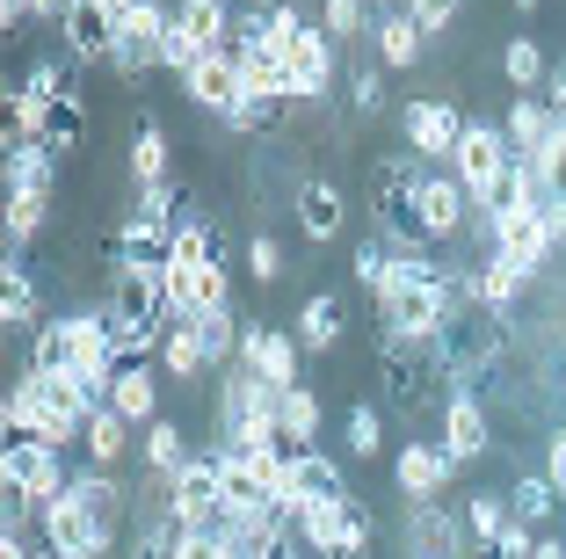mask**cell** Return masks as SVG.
<instances>
[{
  "mask_svg": "<svg viewBox=\"0 0 566 559\" xmlns=\"http://www.w3.org/2000/svg\"><path fill=\"white\" fill-rule=\"evenodd\" d=\"M175 559H240V545L226 530H182V552Z\"/></svg>",
  "mask_w": 566,
  "mask_h": 559,
  "instance_id": "obj_51",
  "label": "cell"
},
{
  "mask_svg": "<svg viewBox=\"0 0 566 559\" xmlns=\"http://www.w3.org/2000/svg\"><path fill=\"white\" fill-rule=\"evenodd\" d=\"M334 87H342V44L313 22L305 37L283 44V95H291V110H319V102H334Z\"/></svg>",
  "mask_w": 566,
  "mask_h": 559,
  "instance_id": "obj_5",
  "label": "cell"
},
{
  "mask_svg": "<svg viewBox=\"0 0 566 559\" xmlns=\"http://www.w3.org/2000/svg\"><path fill=\"white\" fill-rule=\"evenodd\" d=\"M160 371H167V379H182V385L218 379V371H211V356H203L197 320H175V328H167V342H160Z\"/></svg>",
  "mask_w": 566,
  "mask_h": 559,
  "instance_id": "obj_30",
  "label": "cell"
},
{
  "mask_svg": "<svg viewBox=\"0 0 566 559\" xmlns=\"http://www.w3.org/2000/svg\"><path fill=\"white\" fill-rule=\"evenodd\" d=\"M44 218H51V197H30V189L8 197V218H0V226H8V247H30L36 232H44Z\"/></svg>",
  "mask_w": 566,
  "mask_h": 559,
  "instance_id": "obj_46",
  "label": "cell"
},
{
  "mask_svg": "<svg viewBox=\"0 0 566 559\" xmlns=\"http://www.w3.org/2000/svg\"><path fill=\"white\" fill-rule=\"evenodd\" d=\"M167 306H175V320L226 313L233 306V269L211 262V255H175L167 262Z\"/></svg>",
  "mask_w": 566,
  "mask_h": 559,
  "instance_id": "obj_7",
  "label": "cell"
},
{
  "mask_svg": "<svg viewBox=\"0 0 566 559\" xmlns=\"http://www.w3.org/2000/svg\"><path fill=\"white\" fill-rule=\"evenodd\" d=\"M59 44H66L73 66H109V44H117V15L102 0H73L66 22H59Z\"/></svg>",
  "mask_w": 566,
  "mask_h": 559,
  "instance_id": "obj_19",
  "label": "cell"
},
{
  "mask_svg": "<svg viewBox=\"0 0 566 559\" xmlns=\"http://www.w3.org/2000/svg\"><path fill=\"white\" fill-rule=\"evenodd\" d=\"M0 175H8V197H22V189H30V197H51V189H59V153H51L44 138H15L8 161H0Z\"/></svg>",
  "mask_w": 566,
  "mask_h": 559,
  "instance_id": "obj_25",
  "label": "cell"
},
{
  "mask_svg": "<svg viewBox=\"0 0 566 559\" xmlns=\"http://www.w3.org/2000/svg\"><path fill=\"white\" fill-rule=\"evenodd\" d=\"M22 22H36V15H30V0H0V30L22 37Z\"/></svg>",
  "mask_w": 566,
  "mask_h": 559,
  "instance_id": "obj_53",
  "label": "cell"
},
{
  "mask_svg": "<svg viewBox=\"0 0 566 559\" xmlns=\"http://www.w3.org/2000/svg\"><path fill=\"white\" fill-rule=\"evenodd\" d=\"M392 255H400V247L370 232V240H356V255H349V277L364 283L370 298H385V291H392Z\"/></svg>",
  "mask_w": 566,
  "mask_h": 559,
  "instance_id": "obj_40",
  "label": "cell"
},
{
  "mask_svg": "<svg viewBox=\"0 0 566 559\" xmlns=\"http://www.w3.org/2000/svg\"><path fill=\"white\" fill-rule=\"evenodd\" d=\"M283 110H291V102L240 95V102H233V116H226V132H240V138H262V132H276V124H283Z\"/></svg>",
  "mask_w": 566,
  "mask_h": 559,
  "instance_id": "obj_43",
  "label": "cell"
},
{
  "mask_svg": "<svg viewBox=\"0 0 566 559\" xmlns=\"http://www.w3.org/2000/svg\"><path fill=\"white\" fill-rule=\"evenodd\" d=\"M501 356H509V313H480V306H465V313L436 334V363H443L450 393H480V385L501 371Z\"/></svg>",
  "mask_w": 566,
  "mask_h": 559,
  "instance_id": "obj_2",
  "label": "cell"
},
{
  "mask_svg": "<svg viewBox=\"0 0 566 559\" xmlns=\"http://www.w3.org/2000/svg\"><path fill=\"white\" fill-rule=\"evenodd\" d=\"M233 8H254V15H269V8H276V0H233Z\"/></svg>",
  "mask_w": 566,
  "mask_h": 559,
  "instance_id": "obj_55",
  "label": "cell"
},
{
  "mask_svg": "<svg viewBox=\"0 0 566 559\" xmlns=\"http://www.w3.org/2000/svg\"><path fill=\"white\" fill-rule=\"evenodd\" d=\"M102 8H109V15H124V8H132V0H102Z\"/></svg>",
  "mask_w": 566,
  "mask_h": 559,
  "instance_id": "obj_56",
  "label": "cell"
},
{
  "mask_svg": "<svg viewBox=\"0 0 566 559\" xmlns=\"http://www.w3.org/2000/svg\"><path fill=\"white\" fill-rule=\"evenodd\" d=\"M197 458V451H189V436H182V422H153V428H138V465H146L153 479H175L182 473V465Z\"/></svg>",
  "mask_w": 566,
  "mask_h": 559,
  "instance_id": "obj_29",
  "label": "cell"
},
{
  "mask_svg": "<svg viewBox=\"0 0 566 559\" xmlns=\"http://www.w3.org/2000/svg\"><path fill=\"white\" fill-rule=\"evenodd\" d=\"M501 73H509V87H516V95H537V87L552 81V59H545V44H537V37H509Z\"/></svg>",
  "mask_w": 566,
  "mask_h": 559,
  "instance_id": "obj_35",
  "label": "cell"
},
{
  "mask_svg": "<svg viewBox=\"0 0 566 559\" xmlns=\"http://www.w3.org/2000/svg\"><path fill=\"white\" fill-rule=\"evenodd\" d=\"M378 385H385V400H392L400 414H421V407L443 414V400H450L436 342H392V334H385L378 342Z\"/></svg>",
  "mask_w": 566,
  "mask_h": 559,
  "instance_id": "obj_3",
  "label": "cell"
},
{
  "mask_svg": "<svg viewBox=\"0 0 566 559\" xmlns=\"http://www.w3.org/2000/svg\"><path fill=\"white\" fill-rule=\"evenodd\" d=\"M566 501H559V487H552L545 473H523L516 487H509V516L516 524H531V530H552V516H559Z\"/></svg>",
  "mask_w": 566,
  "mask_h": 559,
  "instance_id": "obj_31",
  "label": "cell"
},
{
  "mask_svg": "<svg viewBox=\"0 0 566 559\" xmlns=\"http://www.w3.org/2000/svg\"><path fill=\"white\" fill-rule=\"evenodd\" d=\"M509 524H516V516H509V494H465V530H472L480 552H494V538Z\"/></svg>",
  "mask_w": 566,
  "mask_h": 559,
  "instance_id": "obj_41",
  "label": "cell"
},
{
  "mask_svg": "<svg viewBox=\"0 0 566 559\" xmlns=\"http://www.w3.org/2000/svg\"><path fill=\"white\" fill-rule=\"evenodd\" d=\"M175 15L203 37V51H226V44H233V15H240V8H233V0H175Z\"/></svg>",
  "mask_w": 566,
  "mask_h": 559,
  "instance_id": "obj_37",
  "label": "cell"
},
{
  "mask_svg": "<svg viewBox=\"0 0 566 559\" xmlns=\"http://www.w3.org/2000/svg\"><path fill=\"white\" fill-rule=\"evenodd\" d=\"M436 444H443L458 465H480L486 451H494V422H486V400H480V393H450V400H443V422H436Z\"/></svg>",
  "mask_w": 566,
  "mask_h": 559,
  "instance_id": "obj_17",
  "label": "cell"
},
{
  "mask_svg": "<svg viewBox=\"0 0 566 559\" xmlns=\"http://www.w3.org/2000/svg\"><path fill=\"white\" fill-rule=\"evenodd\" d=\"M385 451V422H378V407H349V458H378Z\"/></svg>",
  "mask_w": 566,
  "mask_h": 559,
  "instance_id": "obj_48",
  "label": "cell"
},
{
  "mask_svg": "<svg viewBox=\"0 0 566 559\" xmlns=\"http://www.w3.org/2000/svg\"><path fill=\"white\" fill-rule=\"evenodd\" d=\"M197 59H211V51H203V37H197V30H189V22H182V15H167V44H160V66H167V73H175V81H182V73H189V66H197Z\"/></svg>",
  "mask_w": 566,
  "mask_h": 559,
  "instance_id": "obj_45",
  "label": "cell"
},
{
  "mask_svg": "<svg viewBox=\"0 0 566 559\" xmlns=\"http://www.w3.org/2000/svg\"><path fill=\"white\" fill-rule=\"evenodd\" d=\"M240 363H248L254 379L269 385H298L305 379V342L298 334L269 328V320H248V334H240Z\"/></svg>",
  "mask_w": 566,
  "mask_h": 559,
  "instance_id": "obj_15",
  "label": "cell"
},
{
  "mask_svg": "<svg viewBox=\"0 0 566 559\" xmlns=\"http://www.w3.org/2000/svg\"><path fill=\"white\" fill-rule=\"evenodd\" d=\"M465 124H472V116L458 110L450 95H415V102L400 110V138H407V153H421V161H436V167H450V153H458Z\"/></svg>",
  "mask_w": 566,
  "mask_h": 559,
  "instance_id": "obj_8",
  "label": "cell"
},
{
  "mask_svg": "<svg viewBox=\"0 0 566 559\" xmlns=\"http://www.w3.org/2000/svg\"><path fill=\"white\" fill-rule=\"evenodd\" d=\"M421 51H429L421 22L407 15V8H378V30H370V59H378L385 73H407V66H421Z\"/></svg>",
  "mask_w": 566,
  "mask_h": 559,
  "instance_id": "obj_22",
  "label": "cell"
},
{
  "mask_svg": "<svg viewBox=\"0 0 566 559\" xmlns=\"http://www.w3.org/2000/svg\"><path fill=\"white\" fill-rule=\"evenodd\" d=\"M342 87H349V116H378L385 110V66L378 59H356Z\"/></svg>",
  "mask_w": 566,
  "mask_h": 559,
  "instance_id": "obj_44",
  "label": "cell"
},
{
  "mask_svg": "<svg viewBox=\"0 0 566 559\" xmlns=\"http://www.w3.org/2000/svg\"><path fill=\"white\" fill-rule=\"evenodd\" d=\"M465 291H472V306H480V313H516V298L531 291V277H523L509 255H480Z\"/></svg>",
  "mask_w": 566,
  "mask_h": 559,
  "instance_id": "obj_24",
  "label": "cell"
},
{
  "mask_svg": "<svg viewBox=\"0 0 566 559\" xmlns=\"http://www.w3.org/2000/svg\"><path fill=\"white\" fill-rule=\"evenodd\" d=\"M167 15H175V8H160V0H132L117 15V44H109V73H117V81H146V73L160 66Z\"/></svg>",
  "mask_w": 566,
  "mask_h": 559,
  "instance_id": "obj_6",
  "label": "cell"
},
{
  "mask_svg": "<svg viewBox=\"0 0 566 559\" xmlns=\"http://www.w3.org/2000/svg\"><path fill=\"white\" fill-rule=\"evenodd\" d=\"M400 8L421 22V37H443L450 22H458V8H465V0H400Z\"/></svg>",
  "mask_w": 566,
  "mask_h": 559,
  "instance_id": "obj_50",
  "label": "cell"
},
{
  "mask_svg": "<svg viewBox=\"0 0 566 559\" xmlns=\"http://www.w3.org/2000/svg\"><path fill=\"white\" fill-rule=\"evenodd\" d=\"M81 349H73V313H51L44 328L30 334V371H73Z\"/></svg>",
  "mask_w": 566,
  "mask_h": 559,
  "instance_id": "obj_34",
  "label": "cell"
},
{
  "mask_svg": "<svg viewBox=\"0 0 566 559\" xmlns=\"http://www.w3.org/2000/svg\"><path fill=\"white\" fill-rule=\"evenodd\" d=\"M197 334H203V356H211V371H233L240 363V334H248V320L226 306V313H203L197 320Z\"/></svg>",
  "mask_w": 566,
  "mask_h": 559,
  "instance_id": "obj_39",
  "label": "cell"
},
{
  "mask_svg": "<svg viewBox=\"0 0 566 559\" xmlns=\"http://www.w3.org/2000/svg\"><path fill=\"white\" fill-rule=\"evenodd\" d=\"M465 473V465L450 458L443 444H429V436H415V444L392 451V487H400V501H443V487Z\"/></svg>",
  "mask_w": 566,
  "mask_h": 559,
  "instance_id": "obj_14",
  "label": "cell"
},
{
  "mask_svg": "<svg viewBox=\"0 0 566 559\" xmlns=\"http://www.w3.org/2000/svg\"><path fill=\"white\" fill-rule=\"evenodd\" d=\"M8 393L30 407V444H51V451H73L87 414L109 407V400H102L95 385H81L73 371H30V363H22V379L8 385Z\"/></svg>",
  "mask_w": 566,
  "mask_h": 559,
  "instance_id": "obj_1",
  "label": "cell"
},
{
  "mask_svg": "<svg viewBox=\"0 0 566 559\" xmlns=\"http://www.w3.org/2000/svg\"><path fill=\"white\" fill-rule=\"evenodd\" d=\"M36 524H44V559H109L117 552V530H102L73 494H59Z\"/></svg>",
  "mask_w": 566,
  "mask_h": 559,
  "instance_id": "obj_10",
  "label": "cell"
},
{
  "mask_svg": "<svg viewBox=\"0 0 566 559\" xmlns=\"http://www.w3.org/2000/svg\"><path fill=\"white\" fill-rule=\"evenodd\" d=\"M378 8H400V0H378Z\"/></svg>",
  "mask_w": 566,
  "mask_h": 559,
  "instance_id": "obj_58",
  "label": "cell"
},
{
  "mask_svg": "<svg viewBox=\"0 0 566 559\" xmlns=\"http://www.w3.org/2000/svg\"><path fill=\"white\" fill-rule=\"evenodd\" d=\"M109 407L132 428H153L160 422V371H153V363H124L117 379H109Z\"/></svg>",
  "mask_w": 566,
  "mask_h": 559,
  "instance_id": "obj_27",
  "label": "cell"
},
{
  "mask_svg": "<svg viewBox=\"0 0 566 559\" xmlns=\"http://www.w3.org/2000/svg\"><path fill=\"white\" fill-rule=\"evenodd\" d=\"M509 161H516V153H509V132H501V124H465V138H458V153H450V175L465 182V197L480 204L486 189L509 175Z\"/></svg>",
  "mask_w": 566,
  "mask_h": 559,
  "instance_id": "obj_13",
  "label": "cell"
},
{
  "mask_svg": "<svg viewBox=\"0 0 566 559\" xmlns=\"http://www.w3.org/2000/svg\"><path fill=\"white\" fill-rule=\"evenodd\" d=\"M44 298H36V277L22 269V247H8V262H0V328H15V334H36L44 328Z\"/></svg>",
  "mask_w": 566,
  "mask_h": 559,
  "instance_id": "obj_21",
  "label": "cell"
},
{
  "mask_svg": "<svg viewBox=\"0 0 566 559\" xmlns=\"http://www.w3.org/2000/svg\"><path fill=\"white\" fill-rule=\"evenodd\" d=\"M509 8H516V15H531V8H537V0H509Z\"/></svg>",
  "mask_w": 566,
  "mask_h": 559,
  "instance_id": "obj_57",
  "label": "cell"
},
{
  "mask_svg": "<svg viewBox=\"0 0 566 559\" xmlns=\"http://www.w3.org/2000/svg\"><path fill=\"white\" fill-rule=\"evenodd\" d=\"M291 211H298V232H305L313 247L342 240V226H349V211H342V189H334L327 175H305L298 197H291Z\"/></svg>",
  "mask_w": 566,
  "mask_h": 559,
  "instance_id": "obj_20",
  "label": "cell"
},
{
  "mask_svg": "<svg viewBox=\"0 0 566 559\" xmlns=\"http://www.w3.org/2000/svg\"><path fill=\"white\" fill-rule=\"evenodd\" d=\"M370 538H378V530H370L356 494H327V501H305L298 509V545L313 559H364Z\"/></svg>",
  "mask_w": 566,
  "mask_h": 559,
  "instance_id": "obj_4",
  "label": "cell"
},
{
  "mask_svg": "<svg viewBox=\"0 0 566 559\" xmlns=\"http://www.w3.org/2000/svg\"><path fill=\"white\" fill-rule=\"evenodd\" d=\"M415 211H421L429 247H450V240H465V232H472V197H465V182L450 175V167H436V161H429V175H421V189H415Z\"/></svg>",
  "mask_w": 566,
  "mask_h": 559,
  "instance_id": "obj_11",
  "label": "cell"
},
{
  "mask_svg": "<svg viewBox=\"0 0 566 559\" xmlns=\"http://www.w3.org/2000/svg\"><path fill=\"white\" fill-rule=\"evenodd\" d=\"M501 132H509V153H516V161L531 167L537 153L552 146L559 116H552V102H545V95H516V102H509V116H501Z\"/></svg>",
  "mask_w": 566,
  "mask_h": 559,
  "instance_id": "obj_23",
  "label": "cell"
},
{
  "mask_svg": "<svg viewBox=\"0 0 566 559\" xmlns=\"http://www.w3.org/2000/svg\"><path fill=\"white\" fill-rule=\"evenodd\" d=\"M537 95H545V102H552V116L566 124V59H552V81L537 87Z\"/></svg>",
  "mask_w": 566,
  "mask_h": 559,
  "instance_id": "obj_52",
  "label": "cell"
},
{
  "mask_svg": "<svg viewBox=\"0 0 566 559\" xmlns=\"http://www.w3.org/2000/svg\"><path fill=\"white\" fill-rule=\"evenodd\" d=\"M305 342V356H327V349H342V334H349V306L334 291H305L298 306V328H291Z\"/></svg>",
  "mask_w": 566,
  "mask_h": 559,
  "instance_id": "obj_26",
  "label": "cell"
},
{
  "mask_svg": "<svg viewBox=\"0 0 566 559\" xmlns=\"http://www.w3.org/2000/svg\"><path fill=\"white\" fill-rule=\"evenodd\" d=\"M73 59H36V66L30 73H22V87H30V95L36 102H59V95H73Z\"/></svg>",
  "mask_w": 566,
  "mask_h": 559,
  "instance_id": "obj_47",
  "label": "cell"
},
{
  "mask_svg": "<svg viewBox=\"0 0 566 559\" xmlns=\"http://www.w3.org/2000/svg\"><path fill=\"white\" fill-rule=\"evenodd\" d=\"M494 255H509V262L537 283L552 269V255H559V240H552L545 211H516V218H494Z\"/></svg>",
  "mask_w": 566,
  "mask_h": 559,
  "instance_id": "obj_18",
  "label": "cell"
},
{
  "mask_svg": "<svg viewBox=\"0 0 566 559\" xmlns=\"http://www.w3.org/2000/svg\"><path fill=\"white\" fill-rule=\"evenodd\" d=\"M319 414H327V407H319L313 385H291V393H283V407H276L283 444H291V451H313V444H319Z\"/></svg>",
  "mask_w": 566,
  "mask_h": 559,
  "instance_id": "obj_32",
  "label": "cell"
},
{
  "mask_svg": "<svg viewBox=\"0 0 566 559\" xmlns=\"http://www.w3.org/2000/svg\"><path fill=\"white\" fill-rule=\"evenodd\" d=\"M531 559H566V538H552V530H545V538H537V552Z\"/></svg>",
  "mask_w": 566,
  "mask_h": 559,
  "instance_id": "obj_54",
  "label": "cell"
},
{
  "mask_svg": "<svg viewBox=\"0 0 566 559\" xmlns=\"http://www.w3.org/2000/svg\"><path fill=\"white\" fill-rule=\"evenodd\" d=\"M400 545H407V559H465L472 552L465 509H450V501H407Z\"/></svg>",
  "mask_w": 566,
  "mask_h": 559,
  "instance_id": "obj_9",
  "label": "cell"
},
{
  "mask_svg": "<svg viewBox=\"0 0 566 559\" xmlns=\"http://www.w3.org/2000/svg\"><path fill=\"white\" fill-rule=\"evenodd\" d=\"M182 95H189V110H203V116H233V102L248 95V73H240V59L233 51H211V59H197V66L182 73Z\"/></svg>",
  "mask_w": 566,
  "mask_h": 559,
  "instance_id": "obj_16",
  "label": "cell"
},
{
  "mask_svg": "<svg viewBox=\"0 0 566 559\" xmlns=\"http://www.w3.org/2000/svg\"><path fill=\"white\" fill-rule=\"evenodd\" d=\"M167 262H175V226H153V218L124 211L102 232V269H167Z\"/></svg>",
  "mask_w": 566,
  "mask_h": 559,
  "instance_id": "obj_12",
  "label": "cell"
},
{
  "mask_svg": "<svg viewBox=\"0 0 566 559\" xmlns=\"http://www.w3.org/2000/svg\"><path fill=\"white\" fill-rule=\"evenodd\" d=\"M132 182H138V189L167 182V132L153 124V116H138V124H132Z\"/></svg>",
  "mask_w": 566,
  "mask_h": 559,
  "instance_id": "obj_38",
  "label": "cell"
},
{
  "mask_svg": "<svg viewBox=\"0 0 566 559\" xmlns=\"http://www.w3.org/2000/svg\"><path fill=\"white\" fill-rule=\"evenodd\" d=\"M319 30H327L334 44H370V30H378V0H319Z\"/></svg>",
  "mask_w": 566,
  "mask_h": 559,
  "instance_id": "obj_33",
  "label": "cell"
},
{
  "mask_svg": "<svg viewBox=\"0 0 566 559\" xmlns=\"http://www.w3.org/2000/svg\"><path fill=\"white\" fill-rule=\"evenodd\" d=\"M36 138H44V146L59 153V161H66V153L87 138V102H81V95H59V102H44V132H36Z\"/></svg>",
  "mask_w": 566,
  "mask_h": 559,
  "instance_id": "obj_36",
  "label": "cell"
},
{
  "mask_svg": "<svg viewBox=\"0 0 566 559\" xmlns=\"http://www.w3.org/2000/svg\"><path fill=\"white\" fill-rule=\"evenodd\" d=\"M531 175H537V211H552V204H566V124L552 132V146L531 161Z\"/></svg>",
  "mask_w": 566,
  "mask_h": 559,
  "instance_id": "obj_42",
  "label": "cell"
},
{
  "mask_svg": "<svg viewBox=\"0 0 566 559\" xmlns=\"http://www.w3.org/2000/svg\"><path fill=\"white\" fill-rule=\"evenodd\" d=\"M240 262H248V277H254V283H276V277H283V247L269 240V232H248Z\"/></svg>",
  "mask_w": 566,
  "mask_h": 559,
  "instance_id": "obj_49",
  "label": "cell"
},
{
  "mask_svg": "<svg viewBox=\"0 0 566 559\" xmlns=\"http://www.w3.org/2000/svg\"><path fill=\"white\" fill-rule=\"evenodd\" d=\"M132 436H138V428L124 422L117 407H95V414H87V428H81V458H87V465H109V473H117V465L132 458Z\"/></svg>",
  "mask_w": 566,
  "mask_h": 559,
  "instance_id": "obj_28",
  "label": "cell"
}]
</instances>
